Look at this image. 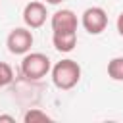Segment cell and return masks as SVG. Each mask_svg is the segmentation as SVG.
I'll return each instance as SVG.
<instances>
[{"label": "cell", "mask_w": 123, "mask_h": 123, "mask_svg": "<svg viewBox=\"0 0 123 123\" xmlns=\"http://www.w3.org/2000/svg\"><path fill=\"white\" fill-rule=\"evenodd\" d=\"M52 81L60 90H69L81 81V65L75 60H62L52 67Z\"/></svg>", "instance_id": "obj_1"}, {"label": "cell", "mask_w": 123, "mask_h": 123, "mask_svg": "<svg viewBox=\"0 0 123 123\" xmlns=\"http://www.w3.org/2000/svg\"><path fill=\"white\" fill-rule=\"evenodd\" d=\"M52 63H50V58L42 52H27L25 58L21 60V73L29 79V81H38L42 77L48 75Z\"/></svg>", "instance_id": "obj_2"}, {"label": "cell", "mask_w": 123, "mask_h": 123, "mask_svg": "<svg viewBox=\"0 0 123 123\" xmlns=\"http://www.w3.org/2000/svg\"><path fill=\"white\" fill-rule=\"evenodd\" d=\"M81 23H83V27H85L86 33H90V35H100V33L108 27V13H106V10L100 8V6L86 8V10L83 12Z\"/></svg>", "instance_id": "obj_3"}, {"label": "cell", "mask_w": 123, "mask_h": 123, "mask_svg": "<svg viewBox=\"0 0 123 123\" xmlns=\"http://www.w3.org/2000/svg\"><path fill=\"white\" fill-rule=\"evenodd\" d=\"M6 46L12 54H27L33 46V33L25 27H15L8 38H6Z\"/></svg>", "instance_id": "obj_4"}, {"label": "cell", "mask_w": 123, "mask_h": 123, "mask_svg": "<svg viewBox=\"0 0 123 123\" xmlns=\"http://www.w3.org/2000/svg\"><path fill=\"white\" fill-rule=\"evenodd\" d=\"M46 6L42 4V2H37V0H33V2H29L27 6H25V10H23V21H25V25L29 27V29H38V27H42L44 25V21H46Z\"/></svg>", "instance_id": "obj_5"}, {"label": "cell", "mask_w": 123, "mask_h": 123, "mask_svg": "<svg viewBox=\"0 0 123 123\" xmlns=\"http://www.w3.org/2000/svg\"><path fill=\"white\" fill-rule=\"evenodd\" d=\"M77 15L71 10H58L52 15V33H77Z\"/></svg>", "instance_id": "obj_6"}, {"label": "cell", "mask_w": 123, "mask_h": 123, "mask_svg": "<svg viewBox=\"0 0 123 123\" xmlns=\"http://www.w3.org/2000/svg\"><path fill=\"white\" fill-rule=\"evenodd\" d=\"M52 42L58 52H71L77 46V33H52Z\"/></svg>", "instance_id": "obj_7"}, {"label": "cell", "mask_w": 123, "mask_h": 123, "mask_svg": "<svg viewBox=\"0 0 123 123\" xmlns=\"http://www.w3.org/2000/svg\"><path fill=\"white\" fill-rule=\"evenodd\" d=\"M108 75L113 81H123V56L108 62Z\"/></svg>", "instance_id": "obj_8"}, {"label": "cell", "mask_w": 123, "mask_h": 123, "mask_svg": "<svg viewBox=\"0 0 123 123\" xmlns=\"http://www.w3.org/2000/svg\"><path fill=\"white\" fill-rule=\"evenodd\" d=\"M23 121L25 123H44V121H52V117L46 113V111H42V110H38V108H33V110H29V111H25V115H23Z\"/></svg>", "instance_id": "obj_9"}, {"label": "cell", "mask_w": 123, "mask_h": 123, "mask_svg": "<svg viewBox=\"0 0 123 123\" xmlns=\"http://www.w3.org/2000/svg\"><path fill=\"white\" fill-rule=\"evenodd\" d=\"M12 79H13V71H12V67H10L6 62H0V85L6 86V85L12 83Z\"/></svg>", "instance_id": "obj_10"}, {"label": "cell", "mask_w": 123, "mask_h": 123, "mask_svg": "<svg viewBox=\"0 0 123 123\" xmlns=\"http://www.w3.org/2000/svg\"><path fill=\"white\" fill-rule=\"evenodd\" d=\"M117 33L123 37V12L117 15Z\"/></svg>", "instance_id": "obj_11"}, {"label": "cell", "mask_w": 123, "mask_h": 123, "mask_svg": "<svg viewBox=\"0 0 123 123\" xmlns=\"http://www.w3.org/2000/svg\"><path fill=\"white\" fill-rule=\"evenodd\" d=\"M0 121H10V123H13L15 119H13L12 115H0Z\"/></svg>", "instance_id": "obj_12"}, {"label": "cell", "mask_w": 123, "mask_h": 123, "mask_svg": "<svg viewBox=\"0 0 123 123\" xmlns=\"http://www.w3.org/2000/svg\"><path fill=\"white\" fill-rule=\"evenodd\" d=\"M48 4H60V2H63V0H46Z\"/></svg>", "instance_id": "obj_13"}, {"label": "cell", "mask_w": 123, "mask_h": 123, "mask_svg": "<svg viewBox=\"0 0 123 123\" xmlns=\"http://www.w3.org/2000/svg\"><path fill=\"white\" fill-rule=\"evenodd\" d=\"M0 86H2V85H0Z\"/></svg>", "instance_id": "obj_14"}]
</instances>
